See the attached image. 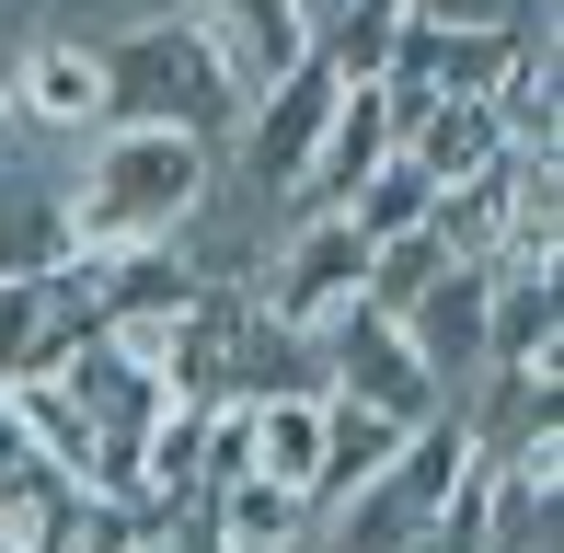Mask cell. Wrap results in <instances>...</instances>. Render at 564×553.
Segmentation results:
<instances>
[{"label":"cell","instance_id":"cell-1","mask_svg":"<svg viewBox=\"0 0 564 553\" xmlns=\"http://www.w3.org/2000/svg\"><path fill=\"white\" fill-rule=\"evenodd\" d=\"M219 208V150L185 128H93L82 173H69V242L82 254H139V242H173L185 219Z\"/></svg>","mask_w":564,"mask_h":553},{"label":"cell","instance_id":"cell-2","mask_svg":"<svg viewBox=\"0 0 564 553\" xmlns=\"http://www.w3.org/2000/svg\"><path fill=\"white\" fill-rule=\"evenodd\" d=\"M105 105L127 128H185L208 150H230V128H242V93L219 82V58L196 46L185 12H150L127 35H105Z\"/></svg>","mask_w":564,"mask_h":553},{"label":"cell","instance_id":"cell-3","mask_svg":"<svg viewBox=\"0 0 564 553\" xmlns=\"http://www.w3.org/2000/svg\"><path fill=\"white\" fill-rule=\"evenodd\" d=\"M357 289H369V242H357V219H346V208H323V219H289V242H276L265 289H253V312H265L276 335L312 346L323 323H346V312H357Z\"/></svg>","mask_w":564,"mask_h":553},{"label":"cell","instance_id":"cell-4","mask_svg":"<svg viewBox=\"0 0 564 553\" xmlns=\"http://www.w3.org/2000/svg\"><path fill=\"white\" fill-rule=\"evenodd\" d=\"M335 105H346V69L312 46V58H300L276 93H253V105H242V128H230V150H219V162H242V185L289 196V185H300V162H312V150H323V128H335Z\"/></svg>","mask_w":564,"mask_h":553},{"label":"cell","instance_id":"cell-5","mask_svg":"<svg viewBox=\"0 0 564 553\" xmlns=\"http://www.w3.org/2000/svg\"><path fill=\"white\" fill-rule=\"evenodd\" d=\"M312 346H323V392H335V404H369V415H392V426L449 415V404H438V381L415 369V346H403V323L346 312V323H323Z\"/></svg>","mask_w":564,"mask_h":553},{"label":"cell","instance_id":"cell-6","mask_svg":"<svg viewBox=\"0 0 564 553\" xmlns=\"http://www.w3.org/2000/svg\"><path fill=\"white\" fill-rule=\"evenodd\" d=\"M185 23H196V46L219 58V82L242 93V105H253V93H276V82L323 46L300 0H185Z\"/></svg>","mask_w":564,"mask_h":553},{"label":"cell","instance_id":"cell-7","mask_svg":"<svg viewBox=\"0 0 564 553\" xmlns=\"http://www.w3.org/2000/svg\"><path fill=\"white\" fill-rule=\"evenodd\" d=\"M12 128H35V139H93V128H116V105H105V46H93V35H23V46H12Z\"/></svg>","mask_w":564,"mask_h":553},{"label":"cell","instance_id":"cell-8","mask_svg":"<svg viewBox=\"0 0 564 553\" xmlns=\"http://www.w3.org/2000/svg\"><path fill=\"white\" fill-rule=\"evenodd\" d=\"M392 139H403V116H392V93L380 82H346V105H335V128H323V150L300 162V185L276 196L289 219H323V208H346L357 185H369L380 162H392Z\"/></svg>","mask_w":564,"mask_h":553},{"label":"cell","instance_id":"cell-9","mask_svg":"<svg viewBox=\"0 0 564 553\" xmlns=\"http://www.w3.org/2000/svg\"><path fill=\"white\" fill-rule=\"evenodd\" d=\"M484 300H496L484 265H438V289L403 312V346H415V369L438 381V404H460V381L484 369Z\"/></svg>","mask_w":564,"mask_h":553},{"label":"cell","instance_id":"cell-10","mask_svg":"<svg viewBox=\"0 0 564 553\" xmlns=\"http://www.w3.org/2000/svg\"><path fill=\"white\" fill-rule=\"evenodd\" d=\"M519 35H530V23H403L380 82H415V93H496L507 58H519Z\"/></svg>","mask_w":564,"mask_h":553},{"label":"cell","instance_id":"cell-11","mask_svg":"<svg viewBox=\"0 0 564 553\" xmlns=\"http://www.w3.org/2000/svg\"><path fill=\"white\" fill-rule=\"evenodd\" d=\"M484 116H496L507 150H564V35H553V12L519 35V58H507V82L484 93Z\"/></svg>","mask_w":564,"mask_h":553},{"label":"cell","instance_id":"cell-12","mask_svg":"<svg viewBox=\"0 0 564 553\" xmlns=\"http://www.w3.org/2000/svg\"><path fill=\"white\" fill-rule=\"evenodd\" d=\"M392 150L426 173V185H473V173L507 162V139H496V116H484V93H426V105L403 116Z\"/></svg>","mask_w":564,"mask_h":553},{"label":"cell","instance_id":"cell-13","mask_svg":"<svg viewBox=\"0 0 564 553\" xmlns=\"http://www.w3.org/2000/svg\"><path fill=\"white\" fill-rule=\"evenodd\" d=\"M69 335H93V300L58 276H0V381H23V369H46Z\"/></svg>","mask_w":564,"mask_h":553},{"label":"cell","instance_id":"cell-14","mask_svg":"<svg viewBox=\"0 0 564 553\" xmlns=\"http://www.w3.org/2000/svg\"><path fill=\"white\" fill-rule=\"evenodd\" d=\"M82 242H69V185L58 173H12L0 150V276H58Z\"/></svg>","mask_w":564,"mask_h":553},{"label":"cell","instance_id":"cell-15","mask_svg":"<svg viewBox=\"0 0 564 553\" xmlns=\"http://www.w3.org/2000/svg\"><path fill=\"white\" fill-rule=\"evenodd\" d=\"M553 346H564V276H496V300H484V369H553Z\"/></svg>","mask_w":564,"mask_h":553},{"label":"cell","instance_id":"cell-16","mask_svg":"<svg viewBox=\"0 0 564 553\" xmlns=\"http://www.w3.org/2000/svg\"><path fill=\"white\" fill-rule=\"evenodd\" d=\"M242 415H253V473L312 508V485H323V392H253Z\"/></svg>","mask_w":564,"mask_h":553},{"label":"cell","instance_id":"cell-17","mask_svg":"<svg viewBox=\"0 0 564 553\" xmlns=\"http://www.w3.org/2000/svg\"><path fill=\"white\" fill-rule=\"evenodd\" d=\"M208 519H219V553H289L300 531H312V508H300L289 485H265V473H230V485L208 496Z\"/></svg>","mask_w":564,"mask_h":553},{"label":"cell","instance_id":"cell-18","mask_svg":"<svg viewBox=\"0 0 564 553\" xmlns=\"http://www.w3.org/2000/svg\"><path fill=\"white\" fill-rule=\"evenodd\" d=\"M426 208H438V185H426L403 150H392V162H380L369 185L346 196V219H357V242H369V254H380V242H415V231H426Z\"/></svg>","mask_w":564,"mask_h":553},{"label":"cell","instance_id":"cell-19","mask_svg":"<svg viewBox=\"0 0 564 553\" xmlns=\"http://www.w3.org/2000/svg\"><path fill=\"white\" fill-rule=\"evenodd\" d=\"M58 519H69V473L46 462L0 473V553H58Z\"/></svg>","mask_w":564,"mask_h":553},{"label":"cell","instance_id":"cell-20","mask_svg":"<svg viewBox=\"0 0 564 553\" xmlns=\"http://www.w3.org/2000/svg\"><path fill=\"white\" fill-rule=\"evenodd\" d=\"M23 128H12V58H0V150H12Z\"/></svg>","mask_w":564,"mask_h":553},{"label":"cell","instance_id":"cell-21","mask_svg":"<svg viewBox=\"0 0 564 553\" xmlns=\"http://www.w3.org/2000/svg\"><path fill=\"white\" fill-rule=\"evenodd\" d=\"M173 12H185V0H173Z\"/></svg>","mask_w":564,"mask_h":553},{"label":"cell","instance_id":"cell-22","mask_svg":"<svg viewBox=\"0 0 564 553\" xmlns=\"http://www.w3.org/2000/svg\"><path fill=\"white\" fill-rule=\"evenodd\" d=\"M415 553H426V542H415Z\"/></svg>","mask_w":564,"mask_h":553}]
</instances>
